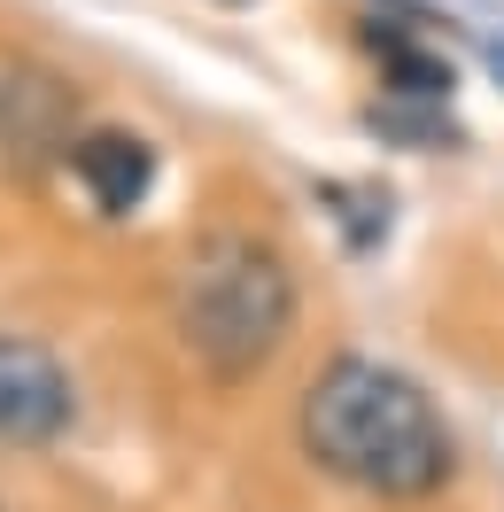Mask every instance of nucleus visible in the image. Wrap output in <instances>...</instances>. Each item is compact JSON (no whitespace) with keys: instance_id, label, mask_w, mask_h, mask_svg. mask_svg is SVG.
Listing matches in <instances>:
<instances>
[{"instance_id":"3","label":"nucleus","mask_w":504,"mask_h":512,"mask_svg":"<svg viewBox=\"0 0 504 512\" xmlns=\"http://www.w3.org/2000/svg\"><path fill=\"white\" fill-rule=\"evenodd\" d=\"M78 140V94L63 70H47L39 55L0 47V156L39 163V156H70Z\"/></svg>"},{"instance_id":"5","label":"nucleus","mask_w":504,"mask_h":512,"mask_svg":"<svg viewBox=\"0 0 504 512\" xmlns=\"http://www.w3.org/2000/svg\"><path fill=\"white\" fill-rule=\"evenodd\" d=\"M70 179L86 187V202L101 218H132L156 187V148L132 140V132H78L70 140Z\"/></svg>"},{"instance_id":"4","label":"nucleus","mask_w":504,"mask_h":512,"mask_svg":"<svg viewBox=\"0 0 504 512\" xmlns=\"http://www.w3.org/2000/svg\"><path fill=\"white\" fill-rule=\"evenodd\" d=\"M78 412L63 357L32 334H0V443H55Z\"/></svg>"},{"instance_id":"2","label":"nucleus","mask_w":504,"mask_h":512,"mask_svg":"<svg viewBox=\"0 0 504 512\" xmlns=\"http://www.w3.org/2000/svg\"><path fill=\"white\" fill-rule=\"evenodd\" d=\"M171 319L179 342L202 373L218 381H249L256 365H272L295 326V280H287L280 249H264L256 233H202L179 256V280H171Z\"/></svg>"},{"instance_id":"6","label":"nucleus","mask_w":504,"mask_h":512,"mask_svg":"<svg viewBox=\"0 0 504 512\" xmlns=\"http://www.w3.org/2000/svg\"><path fill=\"white\" fill-rule=\"evenodd\" d=\"M489 70H497V86H504V39H497V47H489Z\"/></svg>"},{"instance_id":"1","label":"nucleus","mask_w":504,"mask_h":512,"mask_svg":"<svg viewBox=\"0 0 504 512\" xmlns=\"http://www.w3.org/2000/svg\"><path fill=\"white\" fill-rule=\"evenodd\" d=\"M295 427H303V450L326 474L380 497V505H419L458 466L435 396L411 373L380 365V357H334L303 388V419Z\"/></svg>"}]
</instances>
